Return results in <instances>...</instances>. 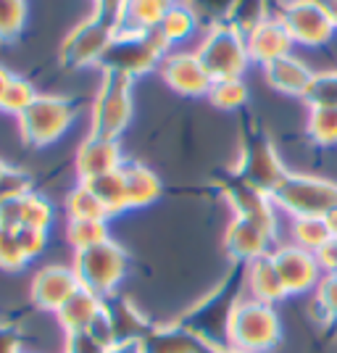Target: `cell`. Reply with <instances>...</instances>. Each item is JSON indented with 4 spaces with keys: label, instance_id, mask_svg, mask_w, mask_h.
Returning <instances> with one entry per match:
<instances>
[{
    "label": "cell",
    "instance_id": "484cf974",
    "mask_svg": "<svg viewBox=\"0 0 337 353\" xmlns=\"http://www.w3.org/2000/svg\"><path fill=\"white\" fill-rule=\"evenodd\" d=\"M176 0H127L119 16V32H147L156 30L163 14Z\"/></svg>",
    "mask_w": 337,
    "mask_h": 353
},
{
    "label": "cell",
    "instance_id": "44dd1931",
    "mask_svg": "<svg viewBox=\"0 0 337 353\" xmlns=\"http://www.w3.org/2000/svg\"><path fill=\"white\" fill-rule=\"evenodd\" d=\"M261 72H264L269 88L282 92V95H293V98H306V90L316 74L308 63L295 59L293 53L261 66Z\"/></svg>",
    "mask_w": 337,
    "mask_h": 353
},
{
    "label": "cell",
    "instance_id": "603a6c76",
    "mask_svg": "<svg viewBox=\"0 0 337 353\" xmlns=\"http://www.w3.org/2000/svg\"><path fill=\"white\" fill-rule=\"evenodd\" d=\"M101 311H103L101 295L79 288V290L56 311V319H59V324L63 327V332H79V330H88L90 324L101 316Z\"/></svg>",
    "mask_w": 337,
    "mask_h": 353
},
{
    "label": "cell",
    "instance_id": "4fadbf2b",
    "mask_svg": "<svg viewBox=\"0 0 337 353\" xmlns=\"http://www.w3.org/2000/svg\"><path fill=\"white\" fill-rule=\"evenodd\" d=\"M272 259H274V266H277L287 295L314 293L316 285H319L324 277L316 256L303 248H298L293 243H290V245H277V248H272Z\"/></svg>",
    "mask_w": 337,
    "mask_h": 353
},
{
    "label": "cell",
    "instance_id": "7bdbcfd3",
    "mask_svg": "<svg viewBox=\"0 0 337 353\" xmlns=\"http://www.w3.org/2000/svg\"><path fill=\"white\" fill-rule=\"evenodd\" d=\"M187 3L198 11L201 19L211 21V24H224L235 6V0H187Z\"/></svg>",
    "mask_w": 337,
    "mask_h": 353
},
{
    "label": "cell",
    "instance_id": "7dc6e473",
    "mask_svg": "<svg viewBox=\"0 0 337 353\" xmlns=\"http://www.w3.org/2000/svg\"><path fill=\"white\" fill-rule=\"evenodd\" d=\"M11 79H14V74L8 72L6 66H0V98H3V92H6V88H8Z\"/></svg>",
    "mask_w": 337,
    "mask_h": 353
},
{
    "label": "cell",
    "instance_id": "277c9868",
    "mask_svg": "<svg viewBox=\"0 0 337 353\" xmlns=\"http://www.w3.org/2000/svg\"><path fill=\"white\" fill-rule=\"evenodd\" d=\"M235 174L248 179L250 185H256L258 190L274 192L279 182L285 179L287 169L279 159L277 148L272 143V137L256 124V119H248L243 124L240 134V159H237Z\"/></svg>",
    "mask_w": 337,
    "mask_h": 353
},
{
    "label": "cell",
    "instance_id": "1f68e13d",
    "mask_svg": "<svg viewBox=\"0 0 337 353\" xmlns=\"http://www.w3.org/2000/svg\"><path fill=\"white\" fill-rule=\"evenodd\" d=\"M66 214L69 219H111L103 203L95 198L85 182H79L69 195H66Z\"/></svg>",
    "mask_w": 337,
    "mask_h": 353
},
{
    "label": "cell",
    "instance_id": "d4e9b609",
    "mask_svg": "<svg viewBox=\"0 0 337 353\" xmlns=\"http://www.w3.org/2000/svg\"><path fill=\"white\" fill-rule=\"evenodd\" d=\"M201 27V16L198 11L192 8L187 0H176L174 6L163 14V19L159 21V27L156 32L161 34V40L169 48H174V45L185 43V40H190L192 32Z\"/></svg>",
    "mask_w": 337,
    "mask_h": 353
},
{
    "label": "cell",
    "instance_id": "3957f363",
    "mask_svg": "<svg viewBox=\"0 0 337 353\" xmlns=\"http://www.w3.org/2000/svg\"><path fill=\"white\" fill-rule=\"evenodd\" d=\"M227 340L232 348L248 353H269L282 340V322L272 303H261L256 298H243L229 319Z\"/></svg>",
    "mask_w": 337,
    "mask_h": 353
},
{
    "label": "cell",
    "instance_id": "5b68a950",
    "mask_svg": "<svg viewBox=\"0 0 337 353\" xmlns=\"http://www.w3.org/2000/svg\"><path fill=\"white\" fill-rule=\"evenodd\" d=\"M272 201L277 211L290 216H327L337 208V182L287 172L272 192Z\"/></svg>",
    "mask_w": 337,
    "mask_h": 353
},
{
    "label": "cell",
    "instance_id": "836d02e7",
    "mask_svg": "<svg viewBox=\"0 0 337 353\" xmlns=\"http://www.w3.org/2000/svg\"><path fill=\"white\" fill-rule=\"evenodd\" d=\"M311 314L314 319L324 324L337 322V277L335 274H324L322 282L316 285L314 298H311Z\"/></svg>",
    "mask_w": 337,
    "mask_h": 353
},
{
    "label": "cell",
    "instance_id": "7402d4cb",
    "mask_svg": "<svg viewBox=\"0 0 337 353\" xmlns=\"http://www.w3.org/2000/svg\"><path fill=\"white\" fill-rule=\"evenodd\" d=\"M245 290H248V298L272 303V306L287 298V290L282 285L272 253H264V256L253 259L250 264H245Z\"/></svg>",
    "mask_w": 337,
    "mask_h": 353
},
{
    "label": "cell",
    "instance_id": "e0dca14e",
    "mask_svg": "<svg viewBox=\"0 0 337 353\" xmlns=\"http://www.w3.org/2000/svg\"><path fill=\"white\" fill-rule=\"evenodd\" d=\"M76 290H79V280H76L72 266L53 264V266H43L32 277L30 295H32V303L37 309L56 314Z\"/></svg>",
    "mask_w": 337,
    "mask_h": 353
},
{
    "label": "cell",
    "instance_id": "9c48e42d",
    "mask_svg": "<svg viewBox=\"0 0 337 353\" xmlns=\"http://www.w3.org/2000/svg\"><path fill=\"white\" fill-rule=\"evenodd\" d=\"M195 53H198V59L205 66V72L211 74L214 82L243 79V74L250 63L245 37L232 30L229 24H211Z\"/></svg>",
    "mask_w": 337,
    "mask_h": 353
},
{
    "label": "cell",
    "instance_id": "83f0119b",
    "mask_svg": "<svg viewBox=\"0 0 337 353\" xmlns=\"http://www.w3.org/2000/svg\"><path fill=\"white\" fill-rule=\"evenodd\" d=\"M272 3L274 0H235V6H232L224 24H229L243 37H248L258 24H264L269 16H274L272 14Z\"/></svg>",
    "mask_w": 337,
    "mask_h": 353
},
{
    "label": "cell",
    "instance_id": "60d3db41",
    "mask_svg": "<svg viewBox=\"0 0 337 353\" xmlns=\"http://www.w3.org/2000/svg\"><path fill=\"white\" fill-rule=\"evenodd\" d=\"M48 232H50V230H40V227H30V224L16 227L19 245H21L24 256H27L30 261H32V259H37V256L45 250V245H48Z\"/></svg>",
    "mask_w": 337,
    "mask_h": 353
},
{
    "label": "cell",
    "instance_id": "d6986e66",
    "mask_svg": "<svg viewBox=\"0 0 337 353\" xmlns=\"http://www.w3.org/2000/svg\"><path fill=\"white\" fill-rule=\"evenodd\" d=\"M245 45H248V56L250 63H272V61L282 59V56H290L293 50V37L290 32L285 30L282 19L277 14L269 16L264 24H258L256 30L245 37Z\"/></svg>",
    "mask_w": 337,
    "mask_h": 353
},
{
    "label": "cell",
    "instance_id": "ac0fdd59",
    "mask_svg": "<svg viewBox=\"0 0 337 353\" xmlns=\"http://www.w3.org/2000/svg\"><path fill=\"white\" fill-rule=\"evenodd\" d=\"M274 235H269L264 227L253 224L248 219L232 216V221L224 230V250L232 259V264H250L253 259L272 253Z\"/></svg>",
    "mask_w": 337,
    "mask_h": 353
},
{
    "label": "cell",
    "instance_id": "f35d334b",
    "mask_svg": "<svg viewBox=\"0 0 337 353\" xmlns=\"http://www.w3.org/2000/svg\"><path fill=\"white\" fill-rule=\"evenodd\" d=\"M27 264H30V259L24 256V250L19 245L16 230L0 227V269L3 272H21Z\"/></svg>",
    "mask_w": 337,
    "mask_h": 353
},
{
    "label": "cell",
    "instance_id": "8fae6325",
    "mask_svg": "<svg viewBox=\"0 0 337 353\" xmlns=\"http://www.w3.org/2000/svg\"><path fill=\"white\" fill-rule=\"evenodd\" d=\"M277 16L282 19L285 30L290 32L293 45H303V48H322L337 32L335 21L322 0H285L279 6Z\"/></svg>",
    "mask_w": 337,
    "mask_h": 353
},
{
    "label": "cell",
    "instance_id": "11a10c76",
    "mask_svg": "<svg viewBox=\"0 0 337 353\" xmlns=\"http://www.w3.org/2000/svg\"><path fill=\"white\" fill-rule=\"evenodd\" d=\"M274 3H277V0H274Z\"/></svg>",
    "mask_w": 337,
    "mask_h": 353
},
{
    "label": "cell",
    "instance_id": "7a4b0ae2",
    "mask_svg": "<svg viewBox=\"0 0 337 353\" xmlns=\"http://www.w3.org/2000/svg\"><path fill=\"white\" fill-rule=\"evenodd\" d=\"M172 53V48L163 43L156 30L147 32H116V37L105 48L101 59L103 74H119V77H143L161 66V61Z\"/></svg>",
    "mask_w": 337,
    "mask_h": 353
},
{
    "label": "cell",
    "instance_id": "ee69618b",
    "mask_svg": "<svg viewBox=\"0 0 337 353\" xmlns=\"http://www.w3.org/2000/svg\"><path fill=\"white\" fill-rule=\"evenodd\" d=\"M0 353H24L21 351V332L11 322H0Z\"/></svg>",
    "mask_w": 337,
    "mask_h": 353
},
{
    "label": "cell",
    "instance_id": "6da1fadb",
    "mask_svg": "<svg viewBox=\"0 0 337 353\" xmlns=\"http://www.w3.org/2000/svg\"><path fill=\"white\" fill-rule=\"evenodd\" d=\"M243 290H245V266L235 264L229 277H224L211 293L198 298L176 322L187 327L192 335H198L208 348H224L229 345L227 340L229 319L235 314L237 303L245 298Z\"/></svg>",
    "mask_w": 337,
    "mask_h": 353
},
{
    "label": "cell",
    "instance_id": "e575fe53",
    "mask_svg": "<svg viewBox=\"0 0 337 353\" xmlns=\"http://www.w3.org/2000/svg\"><path fill=\"white\" fill-rule=\"evenodd\" d=\"M34 98H37V90H34V85H32L30 79L14 77V79L8 82L6 92H3V98H0V111L19 119L30 108Z\"/></svg>",
    "mask_w": 337,
    "mask_h": 353
},
{
    "label": "cell",
    "instance_id": "30bf717a",
    "mask_svg": "<svg viewBox=\"0 0 337 353\" xmlns=\"http://www.w3.org/2000/svg\"><path fill=\"white\" fill-rule=\"evenodd\" d=\"M119 27L114 21L92 14L85 21H79L66 40L61 43L59 61L63 69H85V66H98L105 53V48L116 37Z\"/></svg>",
    "mask_w": 337,
    "mask_h": 353
},
{
    "label": "cell",
    "instance_id": "f907efd6",
    "mask_svg": "<svg viewBox=\"0 0 337 353\" xmlns=\"http://www.w3.org/2000/svg\"><path fill=\"white\" fill-rule=\"evenodd\" d=\"M208 353H248V351H240V348H232V345H224V348H208Z\"/></svg>",
    "mask_w": 337,
    "mask_h": 353
},
{
    "label": "cell",
    "instance_id": "ab89813d",
    "mask_svg": "<svg viewBox=\"0 0 337 353\" xmlns=\"http://www.w3.org/2000/svg\"><path fill=\"white\" fill-rule=\"evenodd\" d=\"M114 345H108L103 338H98L92 330L66 332V351L63 353H111Z\"/></svg>",
    "mask_w": 337,
    "mask_h": 353
},
{
    "label": "cell",
    "instance_id": "74e56055",
    "mask_svg": "<svg viewBox=\"0 0 337 353\" xmlns=\"http://www.w3.org/2000/svg\"><path fill=\"white\" fill-rule=\"evenodd\" d=\"M21 224L50 230V224H53V206L45 201L40 192L32 190L21 198Z\"/></svg>",
    "mask_w": 337,
    "mask_h": 353
},
{
    "label": "cell",
    "instance_id": "8d00e7d4",
    "mask_svg": "<svg viewBox=\"0 0 337 353\" xmlns=\"http://www.w3.org/2000/svg\"><path fill=\"white\" fill-rule=\"evenodd\" d=\"M303 101L308 105H337V69L314 74Z\"/></svg>",
    "mask_w": 337,
    "mask_h": 353
},
{
    "label": "cell",
    "instance_id": "d590c367",
    "mask_svg": "<svg viewBox=\"0 0 337 353\" xmlns=\"http://www.w3.org/2000/svg\"><path fill=\"white\" fill-rule=\"evenodd\" d=\"M27 24V0H0V43L16 40Z\"/></svg>",
    "mask_w": 337,
    "mask_h": 353
},
{
    "label": "cell",
    "instance_id": "c3c4849f",
    "mask_svg": "<svg viewBox=\"0 0 337 353\" xmlns=\"http://www.w3.org/2000/svg\"><path fill=\"white\" fill-rule=\"evenodd\" d=\"M324 219H327V227H329V232H332V237H337V208L332 211V214H327Z\"/></svg>",
    "mask_w": 337,
    "mask_h": 353
},
{
    "label": "cell",
    "instance_id": "f6af8a7d",
    "mask_svg": "<svg viewBox=\"0 0 337 353\" xmlns=\"http://www.w3.org/2000/svg\"><path fill=\"white\" fill-rule=\"evenodd\" d=\"M314 256H316V261H319L324 274H332L337 269V237H332V240H329L324 248L316 250Z\"/></svg>",
    "mask_w": 337,
    "mask_h": 353
},
{
    "label": "cell",
    "instance_id": "d6a6232c",
    "mask_svg": "<svg viewBox=\"0 0 337 353\" xmlns=\"http://www.w3.org/2000/svg\"><path fill=\"white\" fill-rule=\"evenodd\" d=\"M208 101L221 111H243L248 103V88L243 79H219L208 90Z\"/></svg>",
    "mask_w": 337,
    "mask_h": 353
},
{
    "label": "cell",
    "instance_id": "7c38bea8",
    "mask_svg": "<svg viewBox=\"0 0 337 353\" xmlns=\"http://www.w3.org/2000/svg\"><path fill=\"white\" fill-rule=\"evenodd\" d=\"M219 188L224 201L235 211V216L253 221V224L264 227L269 235L277 237V206H274L269 192L258 190L256 185H250L248 179L235 174V169L221 176Z\"/></svg>",
    "mask_w": 337,
    "mask_h": 353
},
{
    "label": "cell",
    "instance_id": "4316f807",
    "mask_svg": "<svg viewBox=\"0 0 337 353\" xmlns=\"http://www.w3.org/2000/svg\"><path fill=\"white\" fill-rule=\"evenodd\" d=\"M90 190L95 192V198L103 203V208L108 211V216H116V214H124L130 211V201H127V188H124V174L121 169L116 172H108L103 176H95L85 182Z\"/></svg>",
    "mask_w": 337,
    "mask_h": 353
},
{
    "label": "cell",
    "instance_id": "f546056e",
    "mask_svg": "<svg viewBox=\"0 0 337 353\" xmlns=\"http://www.w3.org/2000/svg\"><path fill=\"white\" fill-rule=\"evenodd\" d=\"M306 134L322 148L337 145V105H308Z\"/></svg>",
    "mask_w": 337,
    "mask_h": 353
},
{
    "label": "cell",
    "instance_id": "f1b7e54d",
    "mask_svg": "<svg viewBox=\"0 0 337 353\" xmlns=\"http://www.w3.org/2000/svg\"><path fill=\"white\" fill-rule=\"evenodd\" d=\"M290 235H293V245L308 250V253H316L332 240V232H329L324 216H293Z\"/></svg>",
    "mask_w": 337,
    "mask_h": 353
},
{
    "label": "cell",
    "instance_id": "db71d44e",
    "mask_svg": "<svg viewBox=\"0 0 337 353\" xmlns=\"http://www.w3.org/2000/svg\"><path fill=\"white\" fill-rule=\"evenodd\" d=\"M332 274H335V277H337V269H335V272H332Z\"/></svg>",
    "mask_w": 337,
    "mask_h": 353
},
{
    "label": "cell",
    "instance_id": "681fc988",
    "mask_svg": "<svg viewBox=\"0 0 337 353\" xmlns=\"http://www.w3.org/2000/svg\"><path fill=\"white\" fill-rule=\"evenodd\" d=\"M324 3V8L329 11V16H332V21H335V27H337V0H322Z\"/></svg>",
    "mask_w": 337,
    "mask_h": 353
},
{
    "label": "cell",
    "instance_id": "4dcf8cb0",
    "mask_svg": "<svg viewBox=\"0 0 337 353\" xmlns=\"http://www.w3.org/2000/svg\"><path fill=\"white\" fill-rule=\"evenodd\" d=\"M66 240L74 250H85L111 240L108 219H69L66 221Z\"/></svg>",
    "mask_w": 337,
    "mask_h": 353
},
{
    "label": "cell",
    "instance_id": "ba28073f",
    "mask_svg": "<svg viewBox=\"0 0 337 353\" xmlns=\"http://www.w3.org/2000/svg\"><path fill=\"white\" fill-rule=\"evenodd\" d=\"M134 114L132 103V79L119 74H103V82L90 108V132L119 140L130 127Z\"/></svg>",
    "mask_w": 337,
    "mask_h": 353
},
{
    "label": "cell",
    "instance_id": "5bb4252c",
    "mask_svg": "<svg viewBox=\"0 0 337 353\" xmlns=\"http://www.w3.org/2000/svg\"><path fill=\"white\" fill-rule=\"evenodd\" d=\"M103 316L108 322V330H111V338H114L116 348L140 345V340L145 338L147 330L153 327V322L134 306L127 295L119 293L103 298Z\"/></svg>",
    "mask_w": 337,
    "mask_h": 353
},
{
    "label": "cell",
    "instance_id": "cb8c5ba5",
    "mask_svg": "<svg viewBox=\"0 0 337 353\" xmlns=\"http://www.w3.org/2000/svg\"><path fill=\"white\" fill-rule=\"evenodd\" d=\"M121 174H124V188H127L130 208H147L150 203L159 201L163 185L153 169H147V166H143V163L124 161Z\"/></svg>",
    "mask_w": 337,
    "mask_h": 353
},
{
    "label": "cell",
    "instance_id": "8992f818",
    "mask_svg": "<svg viewBox=\"0 0 337 353\" xmlns=\"http://www.w3.org/2000/svg\"><path fill=\"white\" fill-rule=\"evenodd\" d=\"M127 266H130V256L116 240H105L92 248L74 250L72 269L79 280V288L101 298L116 293L119 282L127 274Z\"/></svg>",
    "mask_w": 337,
    "mask_h": 353
},
{
    "label": "cell",
    "instance_id": "ffe728a7",
    "mask_svg": "<svg viewBox=\"0 0 337 353\" xmlns=\"http://www.w3.org/2000/svg\"><path fill=\"white\" fill-rule=\"evenodd\" d=\"M140 353H208V345L198 335H192L187 327L176 322L153 324L147 335L137 345Z\"/></svg>",
    "mask_w": 337,
    "mask_h": 353
},
{
    "label": "cell",
    "instance_id": "f5cc1de1",
    "mask_svg": "<svg viewBox=\"0 0 337 353\" xmlns=\"http://www.w3.org/2000/svg\"><path fill=\"white\" fill-rule=\"evenodd\" d=\"M6 172H8V163L0 159V179H3V174H6Z\"/></svg>",
    "mask_w": 337,
    "mask_h": 353
},
{
    "label": "cell",
    "instance_id": "b9f144b4",
    "mask_svg": "<svg viewBox=\"0 0 337 353\" xmlns=\"http://www.w3.org/2000/svg\"><path fill=\"white\" fill-rule=\"evenodd\" d=\"M32 192V176L24 169L8 166V172L0 179V198H21Z\"/></svg>",
    "mask_w": 337,
    "mask_h": 353
},
{
    "label": "cell",
    "instance_id": "9a60e30c",
    "mask_svg": "<svg viewBox=\"0 0 337 353\" xmlns=\"http://www.w3.org/2000/svg\"><path fill=\"white\" fill-rule=\"evenodd\" d=\"M161 79L169 88L185 98H208V90L214 85L211 74L205 72L198 53H169L159 66Z\"/></svg>",
    "mask_w": 337,
    "mask_h": 353
},
{
    "label": "cell",
    "instance_id": "bcb514c9",
    "mask_svg": "<svg viewBox=\"0 0 337 353\" xmlns=\"http://www.w3.org/2000/svg\"><path fill=\"white\" fill-rule=\"evenodd\" d=\"M124 6H127V0H95V11L92 14L103 16V19L114 21L119 27V16L124 11Z\"/></svg>",
    "mask_w": 337,
    "mask_h": 353
},
{
    "label": "cell",
    "instance_id": "52a82bcc",
    "mask_svg": "<svg viewBox=\"0 0 337 353\" xmlns=\"http://www.w3.org/2000/svg\"><path fill=\"white\" fill-rule=\"evenodd\" d=\"M79 114V103L63 95H37L32 105L19 117V132L27 145H53L66 134Z\"/></svg>",
    "mask_w": 337,
    "mask_h": 353
},
{
    "label": "cell",
    "instance_id": "2e32d148",
    "mask_svg": "<svg viewBox=\"0 0 337 353\" xmlns=\"http://www.w3.org/2000/svg\"><path fill=\"white\" fill-rule=\"evenodd\" d=\"M124 166L121 145L114 137H103V134L90 132L74 156V172L79 176V182H90L95 176H103L108 172H116Z\"/></svg>",
    "mask_w": 337,
    "mask_h": 353
},
{
    "label": "cell",
    "instance_id": "816d5d0a",
    "mask_svg": "<svg viewBox=\"0 0 337 353\" xmlns=\"http://www.w3.org/2000/svg\"><path fill=\"white\" fill-rule=\"evenodd\" d=\"M111 353H140V351H137V345H130V348H114Z\"/></svg>",
    "mask_w": 337,
    "mask_h": 353
}]
</instances>
